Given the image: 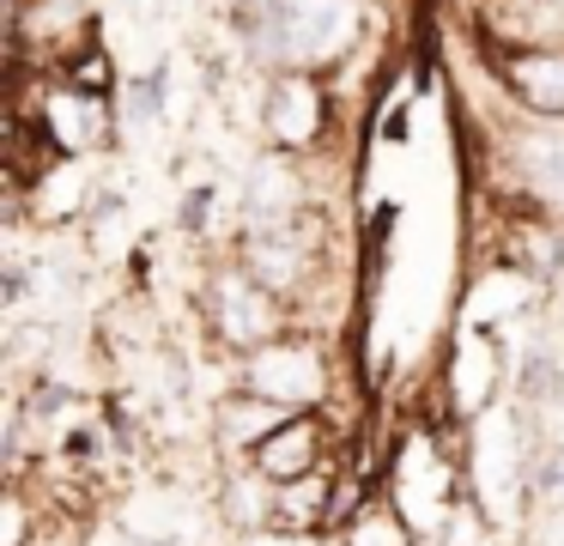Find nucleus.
Returning a JSON list of instances; mask_svg holds the SVG:
<instances>
[{
    "label": "nucleus",
    "mask_w": 564,
    "mask_h": 546,
    "mask_svg": "<svg viewBox=\"0 0 564 546\" xmlns=\"http://www.w3.org/2000/svg\"><path fill=\"white\" fill-rule=\"evenodd\" d=\"M243 67L256 73H334L370 31L365 0H231Z\"/></svg>",
    "instance_id": "nucleus-1"
},
{
    "label": "nucleus",
    "mask_w": 564,
    "mask_h": 546,
    "mask_svg": "<svg viewBox=\"0 0 564 546\" xmlns=\"http://www.w3.org/2000/svg\"><path fill=\"white\" fill-rule=\"evenodd\" d=\"M377 497L401 516V528L413 534L419 546H431L443 534V522L462 504V480H455V456L437 443L431 425H413V431L394 437V449L382 456Z\"/></svg>",
    "instance_id": "nucleus-2"
},
{
    "label": "nucleus",
    "mask_w": 564,
    "mask_h": 546,
    "mask_svg": "<svg viewBox=\"0 0 564 546\" xmlns=\"http://www.w3.org/2000/svg\"><path fill=\"white\" fill-rule=\"evenodd\" d=\"M195 303H200V322H207L213 346L231 352V358H249V352H261L268 340H280V334H292V328H297L292 303H285L280 291L261 286L237 255L207 267Z\"/></svg>",
    "instance_id": "nucleus-3"
},
{
    "label": "nucleus",
    "mask_w": 564,
    "mask_h": 546,
    "mask_svg": "<svg viewBox=\"0 0 564 546\" xmlns=\"http://www.w3.org/2000/svg\"><path fill=\"white\" fill-rule=\"evenodd\" d=\"M491 164H498L503 189L516 201L510 213H540V218H558L564 225V121L516 109L510 128L498 133Z\"/></svg>",
    "instance_id": "nucleus-4"
},
{
    "label": "nucleus",
    "mask_w": 564,
    "mask_h": 546,
    "mask_svg": "<svg viewBox=\"0 0 564 546\" xmlns=\"http://www.w3.org/2000/svg\"><path fill=\"white\" fill-rule=\"evenodd\" d=\"M237 388L273 400L285 413H328L334 400V358L328 340H316L310 328H292V334L268 340L261 352L237 358Z\"/></svg>",
    "instance_id": "nucleus-5"
},
{
    "label": "nucleus",
    "mask_w": 564,
    "mask_h": 546,
    "mask_svg": "<svg viewBox=\"0 0 564 546\" xmlns=\"http://www.w3.org/2000/svg\"><path fill=\"white\" fill-rule=\"evenodd\" d=\"M328 225H322V206L292 225H273V231H237V261L261 279L268 291H280L292 303V315L310 303V286L328 274Z\"/></svg>",
    "instance_id": "nucleus-6"
},
{
    "label": "nucleus",
    "mask_w": 564,
    "mask_h": 546,
    "mask_svg": "<svg viewBox=\"0 0 564 546\" xmlns=\"http://www.w3.org/2000/svg\"><path fill=\"white\" fill-rule=\"evenodd\" d=\"M328 121H334V104L322 73H273L261 85V133H268L273 152L304 158L310 146L328 140Z\"/></svg>",
    "instance_id": "nucleus-7"
},
{
    "label": "nucleus",
    "mask_w": 564,
    "mask_h": 546,
    "mask_svg": "<svg viewBox=\"0 0 564 546\" xmlns=\"http://www.w3.org/2000/svg\"><path fill=\"white\" fill-rule=\"evenodd\" d=\"M31 128L50 140L55 158H98L122 140V116H116V97H91V92H74V85L50 79L37 104V121Z\"/></svg>",
    "instance_id": "nucleus-8"
},
{
    "label": "nucleus",
    "mask_w": 564,
    "mask_h": 546,
    "mask_svg": "<svg viewBox=\"0 0 564 546\" xmlns=\"http://www.w3.org/2000/svg\"><path fill=\"white\" fill-rule=\"evenodd\" d=\"M304 213H316L310 170L292 152L249 158L243 182H237V231H273V225H292Z\"/></svg>",
    "instance_id": "nucleus-9"
},
{
    "label": "nucleus",
    "mask_w": 564,
    "mask_h": 546,
    "mask_svg": "<svg viewBox=\"0 0 564 546\" xmlns=\"http://www.w3.org/2000/svg\"><path fill=\"white\" fill-rule=\"evenodd\" d=\"M334 461H340L334 456V413H292V419L249 456V468L268 473L273 485H285V480H310V473L334 468Z\"/></svg>",
    "instance_id": "nucleus-10"
},
{
    "label": "nucleus",
    "mask_w": 564,
    "mask_h": 546,
    "mask_svg": "<svg viewBox=\"0 0 564 546\" xmlns=\"http://www.w3.org/2000/svg\"><path fill=\"white\" fill-rule=\"evenodd\" d=\"M491 73L516 109L564 121V49H498Z\"/></svg>",
    "instance_id": "nucleus-11"
},
{
    "label": "nucleus",
    "mask_w": 564,
    "mask_h": 546,
    "mask_svg": "<svg viewBox=\"0 0 564 546\" xmlns=\"http://www.w3.org/2000/svg\"><path fill=\"white\" fill-rule=\"evenodd\" d=\"M292 419L285 407H273V400L249 395V388H231V395L213 407V449H219L225 468H243L249 456H256L261 443H268L280 425Z\"/></svg>",
    "instance_id": "nucleus-12"
},
{
    "label": "nucleus",
    "mask_w": 564,
    "mask_h": 546,
    "mask_svg": "<svg viewBox=\"0 0 564 546\" xmlns=\"http://www.w3.org/2000/svg\"><path fill=\"white\" fill-rule=\"evenodd\" d=\"M498 267L534 279L540 291L558 286V279H564V225H558V218H540V213H510Z\"/></svg>",
    "instance_id": "nucleus-13"
},
{
    "label": "nucleus",
    "mask_w": 564,
    "mask_h": 546,
    "mask_svg": "<svg viewBox=\"0 0 564 546\" xmlns=\"http://www.w3.org/2000/svg\"><path fill=\"white\" fill-rule=\"evenodd\" d=\"M443 395H449L455 419H474L491 395H498V352H491V334H474L455 346L449 371H443Z\"/></svg>",
    "instance_id": "nucleus-14"
},
{
    "label": "nucleus",
    "mask_w": 564,
    "mask_h": 546,
    "mask_svg": "<svg viewBox=\"0 0 564 546\" xmlns=\"http://www.w3.org/2000/svg\"><path fill=\"white\" fill-rule=\"evenodd\" d=\"M273 492H280V485H273L268 473H256L249 461L243 468H225L219 473V522L237 534L273 528Z\"/></svg>",
    "instance_id": "nucleus-15"
},
{
    "label": "nucleus",
    "mask_w": 564,
    "mask_h": 546,
    "mask_svg": "<svg viewBox=\"0 0 564 546\" xmlns=\"http://www.w3.org/2000/svg\"><path fill=\"white\" fill-rule=\"evenodd\" d=\"M164 97H171V61H152L147 73L122 85V133H152L164 121Z\"/></svg>",
    "instance_id": "nucleus-16"
},
{
    "label": "nucleus",
    "mask_w": 564,
    "mask_h": 546,
    "mask_svg": "<svg viewBox=\"0 0 564 546\" xmlns=\"http://www.w3.org/2000/svg\"><path fill=\"white\" fill-rule=\"evenodd\" d=\"M55 79L62 85H74V92H91V97H116V61H110V49L104 43H86V49H74V55L55 67Z\"/></svg>",
    "instance_id": "nucleus-17"
},
{
    "label": "nucleus",
    "mask_w": 564,
    "mask_h": 546,
    "mask_svg": "<svg viewBox=\"0 0 564 546\" xmlns=\"http://www.w3.org/2000/svg\"><path fill=\"white\" fill-rule=\"evenodd\" d=\"M31 528H37V504H31L25 485L7 480V497H0V546H31Z\"/></svg>",
    "instance_id": "nucleus-18"
},
{
    "label": "nucleus",
    "mask_w": 564,
    "mask_h": 546,
    "mask_svg": "<svg viewBox=\"0 0 564 546\" xmlns=\"http://www.w3.org/2000/svg\"><path fill=\"white\" fill-rule=\"evenodd\" d=\"M213 206H219V189H213V182H195V189H183V201H176V231L200 237V231L213 225Z\"/></svg>",
    "instance_id": "nucleus-19"
},
{
    "label": "nucleus",
    "mask_w": 564,
    "mask_h": 546,
    "mask_svg": "<svg viewBox=\"0 0 564 546\" xmlns=\"http://www.w3.org/2000/svg\"><path fill=\"white\" fill-rule=\"evenodd\" d=\"M171 7H176V0H116V19H128V24H140V31H152V24L171 19Z\"/></svg>",
    "instance_id": "nucleus-20"
},
{
    "label": "nucleus",
    "mask_w": 564,
    "mask_h": 546,
    "mask_svg": "<svg viewBox=\"0 0 564 546\" xmlns=\"http://www.w3.org/2000/svg\"><path fill=\"white\" fill-rule=\"evenodd\" d=\"M237 546H328V534H292V528H261V534H237Z\"/></svg>",
    "instance_id": "nucleus-21"
}]
</instances>
